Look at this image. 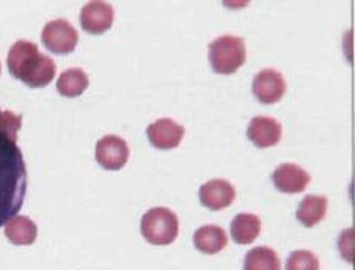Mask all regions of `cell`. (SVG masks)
<instances>
[{"instance_id": "6da1fadb", "label": "cell", "mask_w": 355, "mask_h": 270, "mask_svg": "<svg viewBox=\"0 0 355 270\" xmlns=\"http://www.w3.org/2000/svg\"><path fill=\"white\" fill-rule=\"evenodd\" d=\"M27 192V168L17 138L0 131V226L19 213Z\"/></svg>"}, {"instance_id": "7c38bea8", "label": "cell", "mask_w": 355, "mask_h": 270, "mask_svg": "<svg viewBox=\"0 0 355 270\" xmlns=\"http://www.w3.org/2000/svg\"><path fill=\"white\" fill-rule=\"evenodd\" d=\"M310 174L295 163H282L272 173V183L283 193H300L310 184Z\"/></svg>"}, {"instance_id": "9c48e42d", "label": "cell", "mask_w": 355, "mask_h": 270, "mask_svg": "<svg viewBox=\"0 0 355 270\" xmlns=\"http://www.w3.org/2000/svg\"><path fill=\"white\" fill-rule=\"evenodd\" d=\"M186 129L170 118H161L146 127V135L151 145L157 150H173L180 146Z\"/></svg>"}, {"instance_id": "8992f818", "label": "cell", "mask_w": 355, "mask_h": 270, "mask_svg": "<svg viewBox=\"0 0 355 270\" xmlns=\"http://www.w3.org/2000/svg\"><path fill=\"white\" fill-rule=\"evenodd\" d=\"M129 159V146L121 137L105 135L96 143V161L105 170H120Z\"/></svg>"}, {"instance_id": "ffe728a7", "label": "cell", "mask_w": 355, "mask_h": 270, "mask_svg": "<svg viewBox=\"0 0 355 270\" xmlns=\"http://www.w3.org/2000/svg\"><path fill=\"white\" fill-rule=\"evenodd\" d=\"M286 270H319V260L309 250H297L289 255Z\"/></svg>"}, {"instance_id": "5b68a950", "label": "cell", "mask_w": 355, "mask_h": 270, "mask_svg": "<svg viewBox=\"0 0 355 270\" xmlns=\"http://www.w3.org/2000/svg\"><path fill=\"white\" fill-rule=\"evenodd\" d=\"M40 58L41 52L37 44L27 39L16 41L8 52V71L15 79L24 82L38 66Z\"/></svg>"}, {"instance_id": "ba28073f", "label": "cell", "mask_w": 355, "mask_h": 270, "mask_svg": "<svg viewBox=\"0 0 355 270\" xmlns=\"http://www.w3.org/2000/svg\"><path fill=\"white\" fill-rule=\"evenodd\" d=\"M114 8L109 3L99 2H88L80 11V26L85 32L92 35H101L107 32L114 24Z\"/></svg>"}, {"instance_id": "52a82bcc", "label": "cell", "mask_w": 355, "mask_h": 270, "mask_svg": "<svg viewBox=\"0 0 355 270\" xmlns=\"http://www.w3.org/2000/svg\"><path fill=\"white\" fill-rule=\"evenodd\" d=\"M253 95L261 104H275L282 101L286 91V82L275 69H263L253 79Z\"/></svg>"}, {"instance_id": "7a4b0ae2", "label": "cell", "mask_w": 355, "mask_h": 270, "mask_svg": "<svg viewBox=\"0 0 355 270\" xmlns=\"http://www.w3.org/2000/svg\"><path fill=\"white\" fill-rule=\"evenodd\" d=\"M245 41L233 35H223L209 44V63L218 74H233L245 63Z\"/></svg>"}, {"instance_id": "603a6c76", "label": "cell", "mask_w": 355, "mask_h": 270, "mask_svg": "<svg viewBox=\"0 0 355 270\" xmlns=\"http://www.w3.org/2000/svg\"><path fill=\"white\" fill-rule=\"evenodd\" d=\"M0 115H2V111H0Z\"/></svg>"}, {"instance_id": "44dd1931", "label": "cell", "mask_w": 355, "mask_h": 270, "mask_svg": "<svg viewBox=\"0 0 355 270\" xmlns=\"http://www.w3.org/2000/svg\"><path fill=\"white\" fill-rule=\"evenodd\" d=\"M338 244L346 261L354 262V249H351V245H354V228H349V230L343 233V237L338 239Z\"/></svg>"}, {"instance_id": "9a60e30c", "label": "cell", "mask_w": 355, "mask_h": 270, "mask_svg": "<svg viewBox=\"0 0 355 270\" xmlns=\"http://www.w3.org/2000/svg\"><path fill=\"white\" fill-rule=\"evenodd\" d=\"M261 231V220L255 214H239L232 222V237L236 244L248 245Z\"/></svg>"}, {"instance_id": "30bf717a", "label": "cell", "mask_w": 355, "mask_h": 270, "mask_svg": "<svg viewBox=\"0 0 355 270\" xmlns=\"http://www.w3.org/2000/svg\"><path fill=\"white\" fill-rule=\"evenodd\" d=\"M234 187L225 179H211L200 187V201L211 210L228 208L234 201Z\"/></svg>"}, {"instance_id": "8fae6325", "label": "cell", "mask_w": 355, "mask_h": 270, "mask_svg": "<svg viewBox=\"0 0 355 270\" xmlns=\"http://www.w3.org/2000/svg\"><path fill=\"white\" fill-rule=\"evenodd\" d=\"M247 137L258 148H270L282 140V125L270 116H255L247 127Z\"/></svg>"}, {"instance_id": "7402d4cb", "label": "cell", "mask_w": 355, "mask_h": 270, "mask_svg": "<svg viewBox=\"0 0 355 270\" xmlns=\"http://www.w3.org/2000/svg\"><path fill=\"white\" fill-rule=\"evenodd\" d=\"M0 71H2V64H0Z\"/></svg>"}, {"instance_id": "ac0fdd59", "label": "cell", "mask_w": 355, "mask_h": 270, "mask_svg": "<svg viewBox=\"0 0 355 270\" xmlns=\"http://www.w3.org/2000/svg\"><path fill=\"white\" fill-rule=\"evenodd\" d=\"M244 270H282V266L274 250L269 246H257L245 255Z\"/></svg>"}, {"instance_id": "4fadbf2b", "label": "cell", "mask_w": 355, "mask_h": 270, "mask_svg": "<svg viewBox=\"0 0 355 270\" xmlns=\"http://www.w3.org/2000/svg\"><path fill=\"white\" fill-rule=\"evenodd\" d=\"M195 249L205 255H216L228 245V237L223 228L217 225H205L193 234Z\"/></svg>"}, {"instance_id": "277c9868", "label": "cell", "mask_w": 355, "mask_h": 270, "mask_svg": "<svg viewBox=\"0 0 355 270\" xmlns=\"http://www.w3.org/2000/svg\"><path fill=\"white\" fill-rule=\"evenodd\" d=\"M41 41L54 54H71L79 43V33L68 21L55 19L44 26Z\"/></svg>"}, {"instance_id": "d6986e66", "label": "cell", "mask_w": 355, "mask_h": 270, "mask_svg": "<svg viewBox=\"0 0 355 270\" xmlns=\"http://www.w3.org/2000/svg\"><path fill=\"white\" fill-rule=\"evenodd\" d=\"M55 73H57V66L54 60L43 54L41 55L38 66L35 68V71L28 75L26 80H24V84L28 85L31 88H43L54 80Z\"/></svg>"}, {"instance_id": "e0dca14e", "label": "cell", "mask_w": 355, "mask_h": 270, "mask_svg": "<svg viewBox=\"0 0 355 270\" xmlns=\"http://www.w3.org/2000/svg\"><path fill=\"white\" fill-rule=\"evenodd\" d=\"M88 75L80 68H71L63 71L57 80V91L62 96L78 98L88 88Z\"/></svg>"}, {"instance_id": "3957f363", "label": "cell", "mask_w": 355, "mask_h": 270, "mask_svg": "<svg viewBox=\"0 0 355 270\" xmlns=\"http://www.w3.org/2000/svg\"><path fill=\"white\" fill-rule=\"evenodd\" d=\"M140 230L153 245H170L180 231V222L175 213L167 208H153L141 217Z\"/></svg>"}, {"instance_id": "2e32d148", "label": "cell", "mask_w": 355, "mask_h": 270, "mask_svg": "<svg viewBox=\"0 0 355 270\" xmlns=\"http://www.w3.org/2000/svg\"><path fill=\"white\" fill-rule=\"evenodd\" d=\"M327 206H329V203L325 197L309 195L302 199L295 217H297V220L304 226L313 228L324 219L325 213H327Z\"/></svg>"}, {"instance_id": "5bb4252c", "label": "cell", "mask_w": 355, "mask_h": 270, "mask_svg": "<svg viewBox=\"0 0 355 270\" xmlns=\"http://www.w3.org/2000/svg\"><path fill=\"white\" fill-rule=\"evenodd\" d=\"M37 234L38 228L31 217L15 215L5 223V236L15 245H32Z\"/></svg>"}]
</instances>
